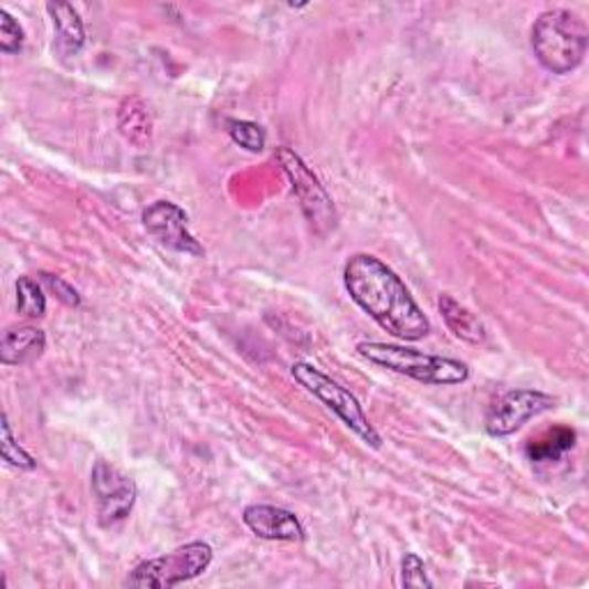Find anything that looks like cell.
Returning a JSON list of instances; mask_svg holds the SVG:
<instances>
[{"instance_id":"obj_19","label":"cell","mask_w":589,"mask_h":589,"mask_svg":"<svg viewBox=\"0 0 589 589\" xmlns=\"http://www.w3.org/2000/svg\"><path fill=\"white\" fill-rule=\"evenodd\" d=\"M23 40L25 33L21 23L8 10H0V51L14 55L23 49Z\"/></svg>"},{"instance_id":"obj_2","label":"cell","mask_w":589,"mask_h":589,"mask_svg":"<svg viewBox=\"0 0 589 589\" xmlns=\"http://www.w3.org/2000/svg\"><path fill=\"white\" fill-rule=\"evenodd\" d=\"M587 25L569 10H546L532 25V49L550 74H571L585 61Z\"/></svg>"},{"instance_id":"obj_10","label":"cell","mask_w":589,"mask_h":589,"mask_svg":"<svg viewBox=\"0 0 589 589\" xmlns=\"http://www.w3.org/2000/svg\"><path fill=\"white\" fill-rule=\"evenodd\" d=\"M242 520L259 539L286 544L304 541V525L293 512L284 507H274V504H251V507L242 512Z\"/></svg>"},{"instance_id":"obj_15","label":"cell","mask_w":589,"mask_h":589,"mask_svg":"<svg viewBox=\"0 0 589 589\" xmlns=\"http://www.w3.org/2000/svg\"><path fill=\"white\" fill-rule=\"evenodd\" d=\"M574 444H576V431L567 427H557L555 431L548 433V438L529 442L527 456L535 463L559 461L567 452H571Z\"/></svg>"},{"instance_id":"obj_6","label":"cell","mask_w":589,"mask_h":589,"mask_svg":"<svg viewBox=\"0 0 589 589\" xmlns=\"http://www.w3.org/2000/svg\"><path fill=\"white\" fill-rule=\"evenodd\" d=\"M274 157L278 164H282L284 173L288 176L293 191L302 206V212L308 219V223L314 227V231L318 235L332 233L336 229V223H339V212H336L329 193L325 191L320 180L312 173V168H308L304 159L286 146L276 148Z\"/></svg>"},{"instance_id":"obj_14","label":"cell","mask_w":589,"mask_h":589,"mask_svg":"<svg viewBox=\"0 0 589 589\" xmlns=\"http://www.w3.org/2000/svg\"><path fill=\"white\" fill-rule=\"evenodd\" d=\"M118 132L123 134L125 141L132 144L134 148L144 150L152 144L155 125H152L150 108L138 95L123 99V104L118 108Z\"/></svg>"},{"instance_id":"obj_21","label":"cell","mask_w":589,"mask_h":589,"mask_svg":"<svg viewBox=\"0 0 589 589\" xmlns=\"http://www.w3.org/2000/svg\"><path fill=\"white\" fill-rule=\"evenodd\" d=\"M40 282L46 286L49 293H53L65 306H78L81 304V295L76 293V288H72L65 282V278L49 274V272H40Z\"/></svg>"},{"instance_id":"obj_9","label":"cell","mask_w":589,"mask_h":589,"mask_svg":"<svg viewBox=\"0 0 589 589\" xmlns=\"http://www.w3.org/2000/svg\"><path fill=\"white\" fill-rule=\"evenodd\" d=\"M187 221V212L171 201H155L144 210V227L161 246L199 259L206 254V249L189 233Z\"/></svg>"},{"instance_id":"obj_12","label":"cell","mask_w":589,"mask_h":589,"mask_svg":"<svg viewBox=\"0 0 589 589\" xmlns=\"http://www.w3.org/2000/svg\"><path fill=\"white\" fill-rule=\"evenodd\" d=\"M46 12L53 21V31H55V51L61 55H76L83 44H86V28H83V21L72 3H46Z\"/></svg>"},{"instance_id":"obj_16","label":"cell","mask_w":589,"mask_h":589,"mask_svg":"<svg viewBox=\"0 0 589 589\" xmlns=\"http://www.w3.org/2000/svg\"><path fill=\"white\" fill-rule=\"evenodd\" d=\"M17 312L23 318H42L46 312V297L42 286L31 276H19L17 282Z\"/></svg>"},{"instance_id":"obj_17","label":"cell","mask_w":589,"mask_h":589,"mask_svg":"<svg viewBox=\"0 0 589 589\" xmlns=\"http://www.w3.org/2000/svg\"><path fill=\"white\" fill-rule=\"evenodd\" d=\"M0 431H3V444H0V456H3V461L17 470H25V472L35 470L38 461L28 454L23 446H19V442L14 440L8 414H3V424H0Z\"/></svg>"},{"instance_id":"obj_13","label":"cell","mask_w":589,"mask_h":589,"mask_svg":"<svg viewBox=\"0 0 589 589\" xmlns=\"http://www.w3.org/2000/svg\"><path fill=\"white\" fill-rule=\"evenodd\" d=\"M438 308L444 325L454 332L456 339L480 346L486 341V325L480 320V316H474L467 306H463L452 293H442L438 297Z\"/></svg>"},{"instance_id":"obj_20","label":"cell","mask_w":589,"mask_h":589,"mask_svg":"<svg viewBox=\"0 0 589 589\" xmlns=\"http://www.w3.org/2000/svg\"><path fill=\"white\" fill-rule=\"evenodd\" d=\"M401 585L403 587H433V580L427 574L422 557L408 553L401 562Z\"/></svg>"},{"instance_id":"obj_5","label":"cell","mask_w":589,"mask_h":589,"mask_svg":"<svg viewBox=\"0 0 589 589\" xmlns=\"http://www.w3.org/2000/svg\"><path fill=\"white\" fill-rule=\"evenodd\" d=\"M291 376L295 378L297 385H302L308 391V395H314L320 403H325L336 417H339L359 440H364L374 449L382 446L380 433L369 422V417L359 406L357 397L350 395L346 387H341L339 382L325 376L320 369H316L314 364L306 361H295L291 367Z\"/></svg>"},{"instance_id":"obj_7","label":"cell","mask_w":589,"mask_h":589,"mask_svg":"<svg viewBox=\"0 0 589 589\" xmlns=\"http://www.w3.org/2000/svg\"><path fill=\"white\" fill-rule=\"evenodd\" d=\"M91 484L97 502V520L102 527H114L132 514L138 495L132 476L120 472L116 465L97 461L91 474Z\"/></svg>"},{"instance_id":"obj_18","label":"cell","mask_w":589,"mask_h":589,"mask_svg":"<svg viewBox=\"0 0 589 589\" xmlns=\"http://www.w3.org/2000/svg\"><path fill=\"white\" fill-rule=\"evenodd\" d=\"M229 136L233 138V144L249 152H263L267 136L261 125L251 120H231L229 123Z\"/></svg>"},{"instance_id":"obj_11","label":"cell","mask_w":589,"mask_h":589,"mask_svg":"<svg viewBox=\"0 0 589 589\" xmlns=\"http://www.w3.org/2000/svg\"><path fill=\"white\" fill-rule=\"evenodd\" d=\"M44 348L46 334L40 327H12L3 334V341H0V361L6 367H23V364L40 359Z\"/></svg>"},{"instance_id":"obj_4","label":"cell","mask_w":589,"mask_h":589,"mask_svg":"<svg viewBox=\"0 0 589 589\" xmlns=\"http://www.w3.org/2000/svg\"><path fill=\"white\" fill-rule=\"evenodd\" d=\"M214 559V550L206 541H191L187 546L176 548L173 553H166L161 557L146 559L136 565L134 571L125 578V587L132 589H168L189 582L193 578L203 576Z\"/></svg>"},{"instance_id":"obj_1","label":"cell","mask_w":589,"mask_h":589,"mask_svg":"<svg viewBox=\"0 0 589 589\" xmlns=\"http://www.w3.org/2000/svg\"><path fill=\"white\" fill-rule=\"evenodd\" d=\"M350 299L385 332L401 341H419L431 334V320L410 295L403 278L371 254H355L344 267Z\"/></svg>"},{"instance_id":"obj_3","label":"cell","mask_w":589,"mask_h":589,"mask_svg":"<svg viewBox=\"0 0 589 589\" xmlns=\"http://www.w3.org/2000/svg\"><path fill=\"white\" fill-rule=\"evenodd\" d=\"M357 353L380 369L401 374L406 378H412L424 385L452 387V385H463L470 378L467 364L461 359L429 355V353L397 346V344L361 341L357 344Z\"/></svg>"},{"instance_id":"obj_8","label":"cell","mask_w":589,"mask_h":589,"mask_svg":"<svg viewBox=\"0 0 589 589\" xmlns=\"http://www.w3.org/2000/svg\"><path fill=\"white\" fill-rule=\"evenodd\" d=\"M555 408V399L539 389H512L502 395L486 412L484 427L493 438H507L523 429L529 419Z\"/></svg>"}]
</instances>
